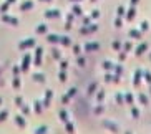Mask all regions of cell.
<instances>
[{
	"instance_id": "obj_23",
	"label": "cell",
	"mask_w": 151,
	"mask_h": 134,
	"mask_svg": "<svg viewBox=\"0 0 151 134\" xmlns=\"http://www.w3.org/2000/svg\"><path fill=\"white\" fill-rule=\"evenodd\" d=\"M96 91H98V83H96V81H93V83H91V85L88 86L86 93H88V96H93V94L96 93Z\"/></svg>"
},
{
	"instance_id": "obj_1",
	"label": "cell",
	"mask_w": 151,
	"mask_h": 134,
	"mask_svg": "<svg viewBox=\"0 0 151 134\" xmlns=\"http://www.w3.org/2000/svg\"><path fill=\"white\" fill-rule=\"evenodd\" d=\"M103 128L106 131H110V133H113V134H116L118 131H120V126L116 124L115 121H111V119H103Z\"/></svg>"
},
{
	"instance_id": "obj_52",
	"label": "cell",
	"mask_w": 151,
	"mask_h": 134,
	"mask_svg": "<svg viewBox=\"0 0 151 134\" xmlns=\"http://www.w3.org/2000/svg\"><path fill=\"white\" fill-rule=\"evenodd\" d=\"M100 15H101V12H100V10H91V15H90V17L91 18H100Z\"/></svg>"
},
{
	"instance_id": "obj_22",
	"label": "cell",
	"mask_w": 151,
	"mask_h": 134,
	"mask_svg": "<svg viewBox=\"0 0 151 134\" xmlns=\"http://www.w3.org/2000/svg\"><path fill=\"white\" fill-rule=\"evenodd\" d=\"M95 96H96V103H103V101H105L106 93H105V89H98L96 93H95Z\"/></svg>"
},
{
	"instance_id": "obj_9",
	"label": "cell",
	"mask_w": 151,
	"mask_h": 134,
	"mask_svg": "<svg viewBox=\"0 0 151 134\" xmlns=\"http://www.w3.org/2000/svg\"><path fill=\"white\" fill-rule=\"evenodd\" d=\"M134 17H136V5H131V7L126 10V14H124V20H126V22H133Z\"/></svg>"
},
{
	"instance_id": "obj_59",
	"label": "cell",
	"mask_w": 151,
	"mask_h": 134,
	"mask_svg": "<svg viewBox=\"0 0 151 134\" xmlns=\"http://www.w3.org/2000/svg\"><path fill=\"white\" fill-rule=\"evenodd\" d=\"M40 2H47V4H48V2H52V0H40Z\"/></svg>"
},
{
	"instance_id": "obj_4",
	"label": "cell",
	"mask_w": 151,
	"mask_h": 134,
	"mask_svg": "<svg viewBox=\"0 0 151 134\" xmlns=\"http://www.w3.org/2000/svg\"><path fill=\"white\" fill-rule=\"evenodd\" d=\"M2 22L7 23V25H12V27H17L18 25V18L12 17V15H9V14H2Z\"/></svg>"
},
{
	"instance_id": "obj_27",
	"label": "cell",
	"mask_w": 151,
	"mask_h": 134,
	"mask_svg": "<svg viewBox=\"0 0 151 134\" xmlns=\"http://www.w3.org/2000/svg\"><path fill=\"white\" fill-rule=\"evenodd\" d=\"M113 68H115V63L110 61V60H105L103 61V70L105 71H113Z\"/></svg>"
},
{
	"instance_id": "obj_21",
	"label": "cell",
	"mask_w": 151,
	"mask_h": 134,
	"mask_svg": "<svg viewBox=\"0 0 151 134\" xmlns=\"http://www.w3.org/2000/svg\"><path fill=\"white\" fill-rule=\"evenodd\" d=\"M138 101H139L143 106H148V104H150V99H148L146 93H138Z\"/></svg>"
},
{
	"instance_id": "obj_26",
	"label": "cell",
	"mask_w": 151,
	"mask_h": 134,
	"mask_svg": "<svg viewBox=\"0 0 151 134\" xmlns=\"http://www.w3.org/2000/svg\"><path fill=\"white\" fill-rule=\"evenodd\" d=\"M22 86V80H20V76H14L12 78V88L14 89H20Z\"/></svg>"
},
{
	"instance_id": "obj_30",
	"label": "cell",
	"mask_w": 151,
	"mask_h": 134,
	"mask_svg": "<svg viewBox=\"0 0 151 134\" xmlns=\"http://www.w3.org/2000/svg\"><path fill=\"white\" fill-rule=\"evenodd\" d=\"M52 56H53L55 60H62V51H60L57 46H53V48H52Z\"/></svg>"
},
{
	"instance_id": "obj_33",
	"label": "cell",
	"mask_w": 151,
	"mask_h": 134,
	"mask_svg": "<svg viewBox=\"0 0 151 134\" xmlns=\"http://www.w3.org/2000/svg\"><path fill=\"white\" fill-rule=\"evenodd\" d=\"M71 14L75 15V17H78V15L83 14V10L80 9V5H73V7H71Z\"/></svg>"
},
{
	"instance_id": "obj_42",
	"label": "cell",
	"mask_w": 151,
	"mask_h": 134,
	"mask_svg": "<svg viewBox=\"0 0 151 134\" xmlns=\"http://www.w3.org/2000/svg\"><path fill=\"white\" fill-rule=\"evenodd\" d=\"M58 78H60V81H62V83H65V81H67V73H65V70H60V71H58Z\"/></svg>"
},
{
	"instance_id": "obj_15",
	"label": "cell",
	"mask_w": 151,
	"mask_h": 134,
	"mask_svg": "<svg viewBox=\"0 0 151 134\" xmlns=\"http://www.w3.org/2000/svg\"><path fill=\"white\" fill-rule=\"evenodd\" d=\"M33 7H35V4H33L32 0H27V2H23V4H20L18 10H20V12H27V10H32Z\"/></svg>"
},
{
	"instance_id": "obj_29",
	"label": "cell",
	"mask_w": 151,
	"mask_h": 134,
	"mask_svg": "<svg viewBox=\"0 0 151 134\" xmlns=\"http://www.w3.org/2000/svg\"><path fill=\"white\" fill-rule=\"evenodd\" d=\"M33 111H35L37 114H42V111H43V104H42V101H35V103H33Z\"/></svg>"
},
{
	"instance_id": "obj_40",
	"label": "cell",
	"mask_w": 151,
	"mask_h": 134,
	"mask_svg": "<svg viewBox=\"0 0 151 134\" xmlns=\"http://www.w3.org/2000/svg\"><path fill=\"white\" fill-rule=\"evenodd\" d=\"M124 14H126V10H124V7H118V9H116V17L124 18Z\"/></svg>"
},
{
	"instance_id": "obj_64",
	"label": "cell",
	"mask_w": 151,
	"mask_h": 134,
	"mask_svg": "<svg viewBox=\"0 0 151 134\" xmlns=\"http://www.w3.org/2000/svg\"><path fill=\"white\" fill-rule=\"evenodd\" d=\"M0 104H2V98H0Z\"/></svg>"
},
{
	"instance_id": "obj_45",
	"label": "cell",
	"mask_w": 151,
	"mask_h": 134,
	"mask_svg": "<svg viewBox=\"0 0 151 134\" xmlns=\"http://www.w3.org/2000/svg\"><path fill=\"white\" fill-rule=\"evenodd\" d=\"M131 48H133V45H131V41H126V43H123V48H121V50H123V51H126V53H128V51H129V50H131Z\"/></svg>"
},
{
	"instance_id": "obj_38",
	"label": "cell",
	"mask_w": 151,
	"mask_h": 134,
	"mask_svg": "<svg viewBox=\"0 0 151 134\" xmlns=\"http://www.w3.org/2000/svg\"><path fill=\"white\" fill-rule=\"evenodd\" d=\"M139 114H141V113H139V109H138L136 106H131V116H133V119H138V118H139Z\"/></svg>"
},
{
	"instance_id": "obj_43",
	"label": "cell",
	"mask_w": 151,
	"mask_h": 134,
	"mask_svg": "<svg viewBox=\"0 0 151 134\" xmlns=\"http://www.w3.org/2000/svg\"><path fill=\"white\" fill-rule=\"evenodd\" d=\"M7 118H9V111H7V109H4V111H0V123H4V121H7Z\"/></svg>"
},
{
	"instance_id": "obj_56",
	"label": "cell",
	"mask_w": 151,
	"mask_h": 134,
	"mask_svg": "<svg viewBox=\"0 0 151 134\" xmlns=\"http://www.w3.org/2000/svg\"><path fill=\"white\" fill-rule=\"evenodd\" d=\"M138 2H139V0H129V4H131V5H136Z\"/></svg>"
},
{
	"instance_id": "obj_10",
	"label": "cell",
	"mask_w": 151,
	"mask_h": 134,
	"mask_svg": "<svg viewBox=\"0 0 151 134\" xmlns=\"http://www.w3.org/2000/svg\"><path fill=\"white\" fill-rule=\"evenodd\" d=\"M141 81H143V70L138 68L136 71L133 73V86H134V88L139 86V85H141Z\"/></svg>"
},
{
	"instance_id": "obj_37",
	"label": "cell",
	"mask_w": 151,
	"mask_h": 134,
	"mask_svg": "<svg viewBox=\"0 0 151 134\" xmlns=\"http://www.w3.org/2000/svg\"><path fill=\"white\" fill-rule=\"evenodd\" d=\"M115 99H116V103L120 104H124V94L123 93H116V96H115Z\"/></svg>"
},
{
	"instance_id": "obj_41",
	"label": "cell",
	"mask_w": 151,
	"mask_h": 134,
	"mask_svg": "<svg viewBox=\"0 0 151 134\" xmlns=\"http://www.w3.org/2000/svg\"><path fill=\"white\" fill-rule=\"evenodd\" d=\"M143 80L146 81L148 85H151V73L150 71H143Z\"/></svg>"
},
{
	"instance_id": "obj_16",
	"label": "cell",
	"mask_w": 151,
	"mask_h": 134,
	"mask_svg": "<svg viewBox=\"0 0 151 134\" xmlns=\"http://www.w3.org/2000/svg\"><path fill=\"white\" fill-rule=\"evenodd\" d=\"M35 33H37V35H47V33H48V25H45V23H40V25H37Z\"/></svg>"
},
{
	"instance_id": "obj_58",
	"label": "cell",
	"mask_w": 151,
	"mask_h": 134,
	"mask_svg": "<svg viewBox=\"0 0 151 134\" xmlns=\"http://www.w3.org/2000/svg\"><path fill=\"white\" fill-rule=\"evenodd\" d=\"M124 134H133V131H129V129H128V131H124Z\"/></svg>"
},
{
	"instance_id": "obj_28",
	"label": "cell",
	"mask_w": 151,
	"mask_h": 134,
	"mask_svg": "<svg viewBox=\"0 0 151 134\" xmlns=\"http://www.w3.org/2000/svg\"><path fill=\"white\" fill-rule=\"evenodd\" d=\"M93 113H95V114H98V116L103 114V113H105V106H103V103H96V106L93 108Z\"/></svg>"
},
{
	"instance_id": "obj_49",
	"label": "cell",
	"mask_w": 151,
	"mask_h": 134,
	"mask_svg": "<svg viewBox=\"0 0 151 134\" xmlns=\"http://www.w3.org/2000/svg\"><path fill=\"white\" fill-rule=\"evenodd\" d=\"M71 46H73V53L78 56V55L81 53V46H80V45H71Z\"/></svg>"
},
{
	"instance_id": "obj_47",
	"label": "cell",
	"mask_w": 151,
	"mask_h": 134,
	"mask_svg": "<svg viewBox=\"0 0 151 134\" xmlns=\"http://www.w3.org/2000/svg\"><path fill=\"white\" fill-rule=\"evenodd\" d=\"M76 63H78V66H85V65H86V58L78 55V60H76Z\"/></svg>"
},
{
	"instance_id": "obj_60",
	"label": "cell",
	"mask_w": 151,
	"mask_h": 134,
	"mask_svg": "<svg viewBox=\"0 0 151 134\" xmlns=\"http://www.w3.org/2000/svg\"><path fill=\"white\" fill-rule=\"evenodd\" d=\"M70 2H80V0H70Z\"/></svg>"
},
{
	"instance_id": "obj_14",
	"label": "cell",
	"mask_w": 151,
	"mask_h": 134,
	"mask_svg": "<svg viewBox=\"0 0 151 134\" xmlns=\"http://www.w3.org/2000/svg\"><path fill=\"white\" fill-rule=\"evenodd\" d=\"M15 124L18 126V128H27V119H25V116H23V114H17V116H15Z\"/></svg>"
},
{
	"instance_id": "obj_24",
	"label": "cell",
	"mask_w": 151,
	"mask_h": 134,
	"mask_svg": "<svg viewBox=\"0 0 151 134\" xmlns=\"http://www.w3.org/2000/svg\"><path fill=\"white\" fill-rule=\"evenodd\" d=\"M65 131H67V134H75V124L70 119L65 123Z\"/></svg>"
},
{
	"instance_id": "obj_8",
	"label": "cell",
	"mask_w": 151,
	"mask_h": 134,
	"mask_svg": "<svg viewBox=\"0 0 151 134\" xmlns=\"http://www.w3.org/2000/svg\"><path fill=\"white\" fill-rule=\"evenodd\" d=\"M30 65H32V55L30 53H27L25 56H23V60H22V71L23 73H27L28 70H30Z\"/></svg>"
},
{
	"instance_id": "obj_31",
	"label": "cell",
	"mask_w": 151,
	"mask_h": 134,
	"mask_svg": "<svg viewBox=\"0 0 151 134\" xmlns=\"http://www.w3.org/2000/svg\"><path fill=\"white\" fill-rule=\"evenodd\" d=\"M20 111H22V114H23V116H27V114H30V113H32V108L28 106V104H25V103H23L22 106H20Z\"/></svg>"
},
{
	"instance_id": "obj_44",
	"label": "cell",
	"mask_w": 151,
	"mask_h": 134,
	"mask_svg": "<svg viewBox=\"0 0 151 134\" xmlns=\"http://www.w3.org/2000/svg\"><path fill=\"white\" fill-rule=\"evenodd\" d=\"M12 73H14V76H20V73H22V68L18 66V65H14V68H12Z\"/></svg>"
},
{
	"instance_id": "obj_57",
	"label": "cell",
	"mask_w": 151,
	"mask_h": 134,
	"mask_svg": "<svg viewBox=\"0 0 151 134\" xmlns=\"http://www.w3.org/2000/svg\"><path fill=\"white\" fill-rule=\"evenodd\" d=\"M7 2H9L10 5H12V4H15V2H17V0H7Z\"/></svg>"
},
{
	"instance_id": "obj_3",
	"label": "cell",
	"mask_w": 151,
	"mask_h": 134,
	"mask_svg": "<svg viewBox=\"0 0 151 134\" xmlns=\"http://www.w3.org/2000/svg\"><path fill=\"white\" fill-rule=\"evenodd\" d=\"M96 30H98V25L90 23V25H83V27L80 28V33L81 35H91V33H95Z\"/></svg>"
},
{
	"instance_id": "obj_63",
	"label": "cell",
	"mask_w": 151,
	"mask_h": 134,
	"mask_svg": "<svg viewBox=\"0 0 151 134\" xmlns=\"http://www.w3.org/2000/svg\"><path fill=\"white\" fill-rule=\"evenodd\" d=\"M90 2H96V0H90Z\"/></svg>"
},
{
	"instance_id": "obj_19",
	"label": "cell",
	"mask_w": 151,
	"mask_h": 134,
	"mask_svg": "<svg viewBox=\"0 0 151 134\" xmlns=\"http://www.w3.org/2000/svg\"><path fill=\"white\" fill-rule=\"evenodd\" d=\"M60 45H62V46H71L73 41H71V38L68 35H62L60 36Z\"/></svg>"
},
{
	"instance_id": "obj_48",
	"label": "cell",
	"mask_w": 151,
	"mask_h": 134,
	"mask_svg": "<svg viewBox=\"0 0 151 134\" xmlns=\"http://www.w3.org/2000/svg\"><path fill=\"white\" fill-rule=\"evenodd\" d=\"M126 56H128V53H126V51H123V50H121L120 53H118V60H120V63H121V61H124V60H126Z\"/></svg>"
},
{
	"instance_id": "obj_18",
	"label": "cell",
	"mask_w": 151,
	"mask_h": 134,
	"mask_svg": "<svg viewBox=\"0 0 151 134\" xmlns=\"http://www.w3.org/2000/svg\"><path fill=\"white\" fill-rule=\"evenodd\" d=\"M32 80L37 81V83H45L47 81V76H45V73H33L32 75Z\"/></svg>"
},
{
	"instance_id": "obj_61",
	"label": "cell",
	"mask_w": 151,
	"mask_h": 134,
	"mask_svg": "<svg viewBox=\"0 0 151 134\" xmlns=\"http://www.w3.org/2000/svg\"><path fill=\"white\" fill-rule=\"evenodd\" d=\"M150 60H151V51H150Z\"/></svg>"
},
{
	"instance_id": "obj_5",
	"label": "cell",
	"mask_w": 151,
	"mask_h": 134,
	"mask_svg": "<svg viewBox=\"0 0 151 134\" xmlns=\"http://www.w3.org/2000/svg\"><path fill=\"white\" fill-rule=\"evenodd\" d=\"M100 48H101V45L98 43V41H86V43L83 45L85 51H98Z\"/></svg>"
},
{
	"instance_id": "obj_51",
	"label": "cell",
	"mask_w": 151,
	"mask_h": 134,
	"mask_svg": "<svg viewBox=\"0 0 151 134\" xmlns=\"http://www.w3.org/2000/svg\"><path fill=\"white\" fill-rule=\"evenodd\" d=\"M76 91H78V89H76V88H70V89H68V96H70V98H75V96H76Z\"/></svg>"
},
{
	"instance_id": "obj_13",
	"label": "cell",
	"mask_w": 151,
	"mask_h": 134,
	"mask_svg": "<svg viewBox=\"0 0 151 134\" xmlns=\"http://www.w3.org/2000/svg\"><path fill=\"white\" fill-rule=\"evenodd\" d=\"M128 36L129 38H133V40H141L143 38V31L139 30V28H131V30L128 31Z\"/></svg>"
},
{
	"instance_id": "obj_62",
	"label": "cell",
	"mask_w": 151,
	"mask_h": 134,
	"mask_svg": "<svg viewBox=\"0 0 151 134\" xmlns=\"http://www.w3.org/2000/svg\"><path fill=\"white\" fill-rule=\"evenodd\" d=\"M150 93H151V85H150Z\"/></svg>"
},
{
	"instance_id": "obj_46",
	"label": "cell",
	"mask_w": 151,
	"mask_h": 134,
	"mask_svg": "<svg viewBox=\"0 0 151 134\" xmlns=\"http://www.w3.org/2000/svg\"><path fill=\"white\" fill-rule=\"evenodd\" d=\"M115 27H116V28H121V27H123V18H121V17H116V18H115Z\"/></svg>"
},
{
	"instance_id": "obj_55",
	"label": "cell",
	"mask_w": 151,
	"mask_h": 134,
	"mask_svg": "<svg viewBox=\"0 0 151 134\" xmlns=\"http://www.w3.org/2000/svg\"><path fill=\"white\" fill-rule=\"evenodd\" d=\"M70 99H71L70 96H68V94H65V96H63V98H62V101H63V103H65V104H67L68 101H70Z\"/></svg>"
},
{
	"instance_id": "obj_17",
	"label": "cell",
	"mask_w": 151,
	"mask_h": 134,
	"mask_svg": "<svg viewBox=\"0 0 151 134\" xmlns=\"http://www.w3.org/2000/svg\"><path fill=\"white\" fill-rule=\"evenodd\" d=\"M47 41L52 43V45H60V36L55 35V33H48V35H47Z\"/></svg>"
},
{
	"instance_id": "obj_53",
	"label": "cell",
	"mask_w": 151,
	"mask_h": 134,
	"mask_svg": "<svg viewBox=\"0 0 151 134\" xmlns=\"http://www.w3.org/2000/svg\"><path fill=\"white\" fill-rule=\"evenodd\" d=\"M67 68H68V61H65V60L60 61V70H65V71H67Z\"/></svg>"
},
{
	"instance_id": "obj_35",
	"label": "cell",
	"mask_w": 151,
	"mask_h": 134,
	"mask_svg": "<svg viewBox=\"0 0 151 134\" xmlns=\"http://www.w3.org/2000/svg\"><path fill=\"white\" fill-rule=\"evenodd\" d=\"M33 134H48V126H40V128H37Z\"/></svg>"
},
{
	"instance_id": "obj_50",
	"label": "cell",
	"mask_w": 151,
	"mask_h": 134,
	"mask_svg": "<svg viewBox=\"0 0 151 134\" xmlns=\"http://www.w3.org/2000/svg\"><path fill=\"white\" fill-rule=\"evenodd\" d=\"M23 103H25V101H23V98H22V96H17V98H15V106H18V108H20Z\"/></svg>"
},
{
	"instance_id": "obj_6",
	"label": "cell",
	"mask_w": 151,
	"mask_h": 134,
	"mask_svg": "<svg viewBox=\"0 0 151 134\" xmlns=\"http://www.w3.org/2000/svg\"><path fill=\"white\" fill-rule=\"evenodd\" d=\"M45 18H48V20H53V18H60L62 17V12L57 9H50V10H45Z\"/></svg>"
},
{
	"instance_id": "obj_11",
	"label": "cell",
	"mask_w": 151,
	"mask_h": 134,
	"mask_svg": "<svg viewBox=\"0 0 151 134\" xmlns=\"http://www.w3.org/2000/svg\"><path fill=\"white\" fill-rule=\"evenodd\" d=\"M52 98H53V91H52V89H47V91H45L43 99H42V104H43V108H48V106H50V103H52Z\"/></svg>"
},
{
	"instance_id": "obj_2",
	"label": "cell",
	"mask_w": 151,
	"mask_h": 134,
	"mask_svg": "<svg viewBox=\"0 0 151 134\" xmlns=\"http://www.w3.org/2000/svg\"><path fill=\"white\" fill-rule=\"evenodd\" d=\"M37 46V40L35 38H25L18 43V50H30Z\"/></svg>"
},
{
	"instance_id": "obj_20",
	"label": "cell",
	"mask_w": 151,
	"mask_h": 134,
	"mask_svg": "<svg viewBox=\"0 0 151 134\" xmlns=\"http://www.w3.org/2000/svg\"><path fill=\"white\" fill-rule=\"evenodd\" d=\"M123 94H124V104H129V106H133V104H134V96H133V93L126 91V93H123Z\"/></svg>"
},
{
	"instance_id": "obj_7",
	"label": "cell",
	"mask_w": 151,
	"mask_h": 134,
	"mask_svg": "<svg viewBox=\"0 0 151 134\" xmlns=\"http://www.w3.org/2000/svg\"><path fill=\"white\" fill-rule=\"evenodd\" d=\"M42 56H43V48L37 46L35 48V58H33V65L35 66H42Z\"/></svg>"
},
{
	"instance_id": "obj_32",
	"label": "cell",
	"mask_w": 151,
	"mask_h": 134,
	"mask_svg": "<svg viewBox=\"0 0 151 134\" xmlns=\"http://www.w3.org/2000/svg\"><path fill=\"white\" fill-rule=\"evenodd\" d=\"M111 48L115 50V51H121V48H123V45H121L120 40H115L113 43H111Z\"/></svg>"
},
{
	"instance_id": "obj_39",
	"label": "cell",
	"mask_w": 151,
	"mask_h": 134,
	"mask_svg": "<svg viewBox=\"0 0 151 134\" xmlns=\"http://www.w3.org/2000/svg\"><path fill=\"white\" fill-rule=\"evenodd\" d=\"M9 7H10L9 2H4V4L0 5V14H7L9 12Z\"/></svg>"
},
{
	"instance_id": "obj_25",
	"label": "cell",
	"mask_w": 151,
	"mask_h": 134,
	"mask_svg": "<svg viewBox=\"0 0 151 134\" xmlns=\"http://www.w3.org/2000/svg\"><path fill=\"white\" fill-rule=\"evenodd\" d=\"M58 118H60V121H62V123H67V121L70 119L67 109H60V111H58Z\"/></svg>"
},
{
	"instance_id": "obj_34",
	"label": "cell",
	"mask_w": 151,
	"mask_h": 134,
	"mask_svg": "<svg viewBox=\"0 0 151 134\" xmlns=\"http://www.w3.org/2000/svg\"><path fill=\"white\" fill-rule=\"evenodd\" d=\"M123 70H124V66L118 63V65H115V68H113V73H115V75H118V76H121V73H123Z\"/></svg>"
},
{
	"instance_id": "obj_12",
	"label": "cell",
	"mask_w": 151,
	"mask_h": 134,
	"mask_svg": "<svg viewBox=\"0 0 151 134\" xmlns=\"http://www.w3.org/2000/svg\"><path fill=\"white\" fill-rule=\"evenodd\" d=\"M148 48H150V45L146 43V41H143V43H139L136 46V50H134V55L136 56H141V55H145L148 51Z\"/></svg>"
},
{
	"instance_id": "obj_54",
	"label": "cell",
	"mask_w": 151,
	"mask_h": 134,
	"mask_svg": "<svg viewBox=\"0 0 151 134\" xmlns=\"http://www.w3.org/2000/svg\"><path fill=\"white\" fill-rule=\"evenodd\" d=\"M91 20H93L91 17H83V25H90V23H91Z\"/></svg>"
},
{
	"instance_id": "obj_36",
	"label": "cell",
	"mask_w": 151,
	"mask_h": 134,
	"mask_svg": "<svg viewBox=\"0 0 151 134\" xmlns=\"http://www.w3.org/2000/svg\"><path fill=\"white\" fill-rule=\"evenodd\" d=\"M139 30H141L143 33H145V31H148V30H150V22H148V20H143L141 25H139Z\"/></svg>"
}]
</instances>
